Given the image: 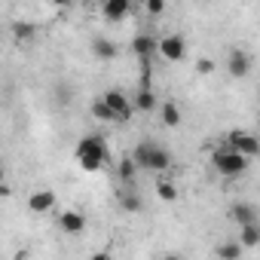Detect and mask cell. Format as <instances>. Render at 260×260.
Returning a JSON list of instances; mask_svg holds the SVG:
<instances>
[{"instance_id":"obj_1","label":"cell","mask_w":260,"mask_h":260,"mask_svg":"<svg viewBox=\"0 0 260 260\" xmlns=\"http://www.w3.org/2000/svg\"><path fill=\"white\" fill-rule=\"evenodd\" d=\"M211 166H214V172L223 175V178H242V175L248 172L251 159H245V156H239V153H233V150H226V147H217V150L211 153Z\"/></svg>"},{"instance_id":"obj_2","label":"cell","mask_w":260,"mask_h":260,"mask_svg":"<svg viewBox=\"0 0 260 260\" xmlns=\"http://www.w3.org/2000/svg\"><path fill=\"white\" fill-rule=\"evenodd\" d=\"M226 150H233V153H239V156L251 159V156H257V153H260V141H257L251 132H242V128H236V132H230V135H226Z\"/></svg>"},{"instance_id":"obj_3","label":"cell","mask_w":260,"mask_h":260,"mask_svg":"<svg viewBox=\"0 0 260 260\" xmlns=\"http://www.w3.org/2000/svg\"><path fill=\"white\" fill-rule=\"evenodd\" d=\"M101 101L107 104V110L113 113V119H116V122H128V119H132V113H135V110H132V104H128V98H125L119 89H107V92L101 95Z\"/></svg>"},{"instance_id":"obj_4","label":"cell","mask_w":260,"mask_h":260,"mask_svg":"<svg viewBox=\"0 0 260 260\" xmlns=\"http://www.w3.org/2000/svg\"><path fill=\"white\" fill-rule=\"evenodd\" d=\"M156 52L166 58V61H181L187 55V40L181 34H166L162 40H156Z\"/></svg>"},{"instance_id":"obj_5","label":"cell","mask_w":260,"mask_h":260,"mask_svg":"<svg viewBox=\"0 0 260 260\" xmlns=\"http://www.w3.org/2000/svg\"><path fill=\"white\" fill-rule=\"evenodd\" d=\"M80 156H98V159H110V153H107V141L101 138V135H86V138H80V144H77V159Z\"/></svg>"},{"instance_id":"obj_6","label":"cell","mask_w":260,"mask_h":260,"mask_svg":"<svg viewBox=\"0 0 260 260\" xmlns=\"http://www.w3.org/2000/svg\"><path fill=\"white\" fill-rule=\"evenodd\" d=\"M226 71H230V77H236V80L248 77V74H251V55H248L245 49H230V55H226Z\"/></svg>"},{"instance_id":"obj_7","label":"cell","mask_w":260,"mask_h":260,"mask_svg":"<svg viewBox=\"0 0 260 260\" xmlns=\"http://www.w3.org/2000/svg\"><path fill=\"white\" fill-rule=\"evenodd\" d=\"M172 169V153L166 150V147H159V144H153L150 141V153H147V172H169Z\"/></svg>"},{"instance_id":"obj_8","label":"cell","mask_w":260,"mask_h":260,"mask_svg":"<svg viewBox=\"0 0 260 260\" xmlns=\"http://www.w3.org/2000/svg\"><path fill=\"white\" fill-rule=\"evenodd\" d=\"M52 205H55V193L52 190H37V193L28 196V208L34 214H46V211H52Z\"/></svg>"},{"instance_id":"obj_9","label":"cell","mask_w":260,"mask_h":260,"mask_svg":"<svg viewBox=\"0 0 260 260\" xmlns=\"http://www.w3.org/2000/svg\"><path fill=\"white\" fill-rule=\"evenodd\" d=\"M230 217H233L239 226H254V223H257V208H254L251 202H236V205L230 208Z\"/></svg>"},{"instance_id":"obj_10","label":"cell","mask_w":260,"mask_h":260,"mask_svg":"<svg viewBox=\"0 0 260 260\" xmlns=\"http://www.w3.org/2000/svg\"><path fill=\"white\" fill-rule=\"evenodd\" d=\"M58 226H61L64 233L77 236V233L86 230V217H83L80 211H61V214H58Z\"/></svg>"},{"instance_id":"obj_11","label":"cell","mask_w":260,"mask_h":260,"mask_svg":"<svg viewBox=\"0 0 260 260\" xmlns=\"http://www.w3.org/2000/svg\"><path fill=\"white\" fill-rule=\"evenodd\" d=\"M128 10H132V4H128V0H104V7H101V13H104L107 22H119V19H125Z\"/></svg>"},{"instance_id":"obj_12","label":"cell","mask_w":260,"mask_h":260,"mask_svg":"<svg viewBox=\"0 0 260 260\" xmlns=\"http://www.w3.org/2000/svg\"><path fill=\"white\" fill-rule=\"evenodd\" d=\"M128 104H132V110H141V113H150V110L159 107V101H156V95H153L150 89H138L135 98L128 101Z\"/></svg>"},{"instance_id":"obj_13","label":"cell","mask_w":260,"mask_h":260,"mask_svg":"<svg viewBox=\"0 0 260 260\" xmlns=\"http://www.w3.org/2000/svg\"><path fill=\"white\" fill-rule=\"evenodd\" d=\"M132 49H135L138 58H150L156 52V37L153 34H135L132 37Z\"/></svg>"},{"instance_id":"obj_14","label":"cell","mask_w":260,"mask_h":260,"mask_svg":"<svg viewBox=\"0 0 260 260\" xmlns=\"http://www.w3.org/2000/svg\"><path fill=\"white\" fill-rule=\"evenodd\" d=\"M92 52H95V58H101V61H113V58L119 55L116 43L107 40V37H95V40H92Z\"/></svg>"},{"instance_id":"obj_15","label":"cell","mask_w":260,"mask_h":260,"mask_svg":"<svg viewBox=\"0 0 260 260\" xmlns=\"http://www.w3.org/2000/svg\"><path fill=\"white\" fill-rule=\"evenodd\" d=\"M159 116H162V125L166 128H178L181 125V107L175 101H162L159 104Z\"/></svg>"},{"instance_id":"obj_16","label":"cell","mask_w":260,"mask_h":260,"mask_svg":"<svg viewBox=\"0 0 260 260\" xmlns=\"http://www.w3.org/2000/svg\"><path fill=\"white\" fill-rule=\"evenodd\" d=\"M13 37H16V43H31L34 37H37V25L34 22H13Z\"/></svg>"},{"instance_id":"obj_17","label":"cell","mask_w":260,"mask_h":260,"mask_svg":"<svg viewBox=\"0 0 260 260\" xmlns=\"http://www.w3.org/2000/svg\"><path fill=\"white\" fill-rule=\"evenodd\" d=\"M214 254H217V260H242V245L236 239H226V242L217 245Z\"/></svg>"},{"instance_id":"obj_18","label":"cell","mask_w":260,"mask_h":260,"mask_svg":"<svg viewBox=\"0 0 260 260\" xmlns=\"http://www.w3.org/2000/svg\"><path fill=\"white\" fill-rule=\"evenodd\" d=\"M236 242L242 245V251H245V248H257V245H260V230H257V223H254V226H242V233H239Z\"/></svg>"},{"instance_id":"obj_19","label":"cell","mask_w":260,"mask_h":260,"mask_svg":"<svg viewBox=\"0 0 260 260\" xmlns=\"http://www.w3.org/2000/svg\"><path fill=\"white\" fill-rule=\"evenodd\" d=\"M147 153H150V141H141V144L132 150V156H128V159L135 162L138 172H147Z\"/></svg>"},{"instance_id":"obj_20","label":"cell","mask_w":260,"mask_h":260,"mask_svg":"<svg viewBox=\"0 0 260 260\" xmlns=\"http://www.w3.org/2000/svg\"><path fill=\"white\" fill-rule=\"evenodd\" d=\"M156 193H159V199H166V202H175V199H178V187H175L169 178H159V181H156Z\"/></svg>"},{"instance_id":"obj_21","label":"cell","mask_w":260,"mask_h":260,"mask_svg":"<svg viewBox=\"0 0 260 260\" xmlns=\"http://www.w3.org/2000/svg\"><path fill=\"white\" fill-rule=\"evenodd\" d=\"M119 205H122V211H132V214H138V211L144 208V202H141L135 193H125V196L119 199Z\"/></svg>"},{"instance_id":"obj_22","label":"cell","mask_w":260,"mask_h":260,"mask_svg":"<svg viewBox=\"0 0 260 260\" xmlns=\"http://www.w3.org/2000/svg\"><path fill=\"white\" fill-rule=\"evenodd\" d=\"M92 116H95V119H104V122H116V119H113V113L107 110V104H104L101 98H95V101H92Z\"/></svg>"},{"instance_id":"obj_23","label":"cell","mask_w":260,"mask_h":260,"mask_svg":"<svg viewBox=\"0 0 260 260\" xmlns=\"http://www.w3.org/2000/svg\"><path fill=\"white\" fill-rule=\"evenodd\" d=\"M116 172H119V178H122V181H132L138 169H135V162H132V159H128V156H125V159H122V162L116 166Z\"/></svg>"},{"instance_id":"obj_24","label":"cell","mask_w":260,"mask_h":260,"mask_svg":"<svg viewBox=\"0 0 260 260\" xmlns=\"http://www.w3.org/2000/svg\"><path fill=\"white\" fill-rule=\"evenodd\" d=\"M144 10H147L150 16H162V13H166V0H147Z\"/></svg>"},{"instance_id":"obj_25","label":"cell","mask_w":260,"mask_h":260,"mask_svg":"<svg viewBox=\"0 0 260 260\" xmlns=\"http://www.w3.org/2000/svg\"><path fill=\"white\" fill-rule=\"evenodd\" d=\"M211 71H214V61H211V58H199V61H196V74L205 77V74H211Z\"/></svg>"},{"instance_id":"obj_26","label":"cell","mask_w":260,"mask_h":260,"mask_svg":"<svg viewBox=\"0 0 260 260\" xmlns=\"http://www.w3.org/2000/svg\"><path fill=\"white\" fill-rule=\"evenodd\" d=\"M10 196H13V187L7 181H0V199H10Z\"/></svg>"},{"instance_id":"obj_27","label":"cell","mask_w":260,"mask_h":260,"mask_svg":"<svg viewBox=\"0 0 260 260\" xmlns=\"http://www.w3.org/2000/svg\"><path fill=\"white\" fill-rule=\"evenodd\" d=\"M89 260H113V257H110V254H107V251H98V254H92V257H89Z\"/></svg>"},{"instance_id":"obj_28","label":"cell","mask_w":260,"mask_h":260,"mask_svg":"<svg viewBox=\"0 0 260 260\" xmlns=\"http://www.w3.org/2000/svg\"><path fill=\"white\" fill-rule=\"evenodd\" d=\"M162 260H184V257H181V254H166Z\"/></svg>"},{"instance_id":"obj_29","label":"cell","mask_w":260,"mask_h":260,"mask_svg":"<svg viewBox=\"0 0 260 260\" xmlns=\"http://www.w3.org/2000/svg\"><path fill=\"white\" fill-rule=\"evenodd\" d=\"M16 260H28V257H25V254H19V257H16Z\"/></svg>"},{"instance_id":"obj_30","label":"cell","mask_w":260,"mask_h":260,"mask_svg":"<svg viewBox=\"0 0 260 260\" xmlns=\"http://www.w3.org/2000/svg\"><path fill=\"white\" fill-rule=\"evenodd\" d=\"M0 181H4V169H0Z\"/></svg>"}]
</instances>
